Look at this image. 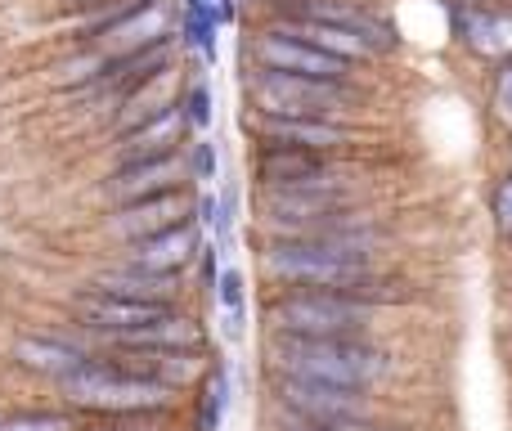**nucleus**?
I'll list each match as a JSON object with an SVG mask.
<instances>
[{
    "mask_svg": "<svg viewBox=\"0 0 512 431\" xmlns=\"http://www.w3.org/2000/svg\"><path fill=\"white\" fill-rule=\"evenodd\" d=\"M373 247V234H364L355 220H337L328 229H315L306 238H274L261 252L265 279L297 292H342L360 297L373 283V270L364 265Z\"/></svg>",
    "mask_w": 512,
    "mask_h": 431,
    "instance_id": "obj_1",
    "label": "nucleus"
},
{
    "mask_svg": "<svg viewBox=\"0 0 512 431\" xmlns=\"http://www.w3.org/2000/svg\"><path fill=\"white\" fill-rule=\"evenodd\" d=\"M270 360H274V378H301V382H324V387H351V391L373 387L387 373V355L364 342H351V337L274 333Z\"/></svg>",
    "mask_w": 512,
    "mask_h": 431,
    "instance_id": "obj_2",
    "label": "nucleus"
},
{
    "mask_svg": "<svg viewBox=\"0 0 512 431\" xmlns=\"http://www.w3.org/2000/svg\"><path fill=\"white\" fill-rule=\"evenodd\" d=\"M59 391L68 396L72 409L86 414H158L171 405V391L158 382L140 378V373L122 369L117 360H86L81 369H72L59 382Z\"/></svg>",
    "mask_w": 512,
    "mask_h": 431,
    "instance_id": "obj_3",
    "label": "nucleus"
},
{
    "mask_svg": "<svg viewBox=\"0 0 512 431\" xmlns=\"http://www.w3.org/2000/svg\"><path fill=\"white\" fill-rule=\"evenodd\" d=\"M270 319L283 337H351L369 328L373 306L360 297H342V292H283L270 301Z\"/></svg>",
    "mask_w": 512,
    "mask_h": 431,
    "instance_id": "obj_4",
    "label": "nucleus"
},
{
    "mask_svg": "<svg viewBox=\"0 0 512 431\" xmlns=\"http://www.w3.org/2000/svg\"><path fill=\"white\" fill-rule=\"evenodd\" d=\"M252 99L261 108V117H315V122H328L333 113L355 104V90L346 81H310L261 68L252 77Z\"/></svg>",
    "mask_w": 512,
    "mask_h": 431,
    "instance_id": "obj_5",
    "label": "nucleus"
},
{
    "mask_svg": "<svg viewBox=\"0 0 512 431\" xmlns=\"http://www.w3.org/2000/svg\"><path fill=\"white\" fill-rule=\"evenodd\" d=\"M274 396L301 423L319 427H346V423H369V400L364 391L351 387H324V382H301V378H274Z\"/></svg>",
    "mask_w": 512,
    "mask_h": 431,
    "instance_id": "obj_6",
    "label": "nucleus"
},
{
    "mask_svg": "<svg viewBox=\"0 0 512 431\" xmlns=\"http://www.w3.org/2000/svg\"><path fill=\"white\" fill-rule=\"evenodd\" d=\"M176 306H149V301H126V297H113V292H81L77 301H72V315L81 319V324L90 328V333H104L108 342H117V337L135 333V328H149L158 324L162 315H171Z\"/></svg>",
    "mask_w": 512,
    "mask_h": 431,
    "instance_id": "obj_7",
    "label": "nucleus"
},
{
    "mask_svg": "<svg viewBox=\"0 0 512 431\" xmlns=\"http://www.w3.org/2000/svg\"><path fill=\"white\" fill-rule=\"evenodd\" d=\"M162 41H167V5L162 0H140L95 32L99 59H126V54H140Z\"/></svg>",
    "mask_w": 512,
    "mask_h": 431,
    "instance_id": "obj_8",
    "label": "nucleus"
},
{
    "mask_svg": "<svg viewBox=\"0 0 512 431\" xmlns=\"http://www.w3.org/2000/svg\"><path fill=\"white\" fill-rule=\"evenodd\" d=\"M185 185V158L180 153H167V158H149V162H126L108 176V198L117 207L144 203V198H162L176 194Z\"/></svg>",
    "mask_w": 512,
    "mask_h": 431,
    "instance_id": "obj_9",
    "label": "nucleus"
},
{
    "mask_svg": "<svg viewBox=\"0 0 512 431\" xmlns=\"http://www.w3.org/2000/svg\"><path fill=\"white\" fill-rule=\"evenodd\" d=\"M256 59H261L265 72H288V77H310V81H346V72H351V63L328 59V54L310 50V45L292 41V36L274 32V27L256 41Z\"/></svg>",
    "mask_w": 512,
    "mask_h": 431,
    "instance_id": "obj_10",
    "label": "nucleus"
},
{
    "mask_svg": "<svg viewBox=\"0 0 512 431\" xmlns=\"http://www.w3.org/2000/svg\"><path fill=\"white\" fill-rule=\"evenodd\" d=\"M261 149H301V153H328L351 144V131L337 122H315V117H256L252 122Z\"/></svg>",
    "mask_w": 512,
    "mask_h": 431,
    "instance_id": "obj_11",
    "label": "nucleus"
},
{
    "mask_svg": "<svg viewBox=\"0 0 512 431\" xmlns=\"http://www.w3.org/2000/svg\"><path fill=\"white\" fill-rule=\"evenodd\" d=\"M198 252H203V229L194 220H185V225H171L162 234L131 243L126 247V265L149 270V274H180Z\"/></svg>",
    "mask_w": 512,
    "mask_h": 431,
    "instance_id": "obj_12",
    "label": "nucleus"
},
{
    "mask_svg": "<svg viewBox=\"0 0 512 431\" xmlns=\"http://www.w3.org/2000/svg\"><path fill=\"white\" fill-rule=\"evenodd\" d=\"M333 167L324 162V153H301V149H261L256 153V180L261 189H319L337 185Z\"/></svg>",
    "mask_w": 512,
    "mask_h": 431,
    "instance_id": "obj_13",
    "label": "nucleus"
},
{
    "mask_svg": "<svg viewBox=\"0 0 512 431\" xmlns=\"http://www.w3.org/2000/svg\"><path fill=\"white\" fill-rule=\"evenodd\" d=\"M185 113H180V104H167L162 113L144 117V122H135L131 131L122 135V144H117V158L126 162H149V158H167V153H180V140H185Z\"/></svg>",
    "mask_w": 512,
    "mask_h": 431,
    "instance_id": "obj_14",
    "label": "nucleus"
},
{
    "mask_svg": "<svg viewBox=\"0 0 512 431\" xmlns=\"http://www.w3.org/2000/svg\"><path fill=\"white\" fill-rule=\"evenodd\" d=\"M185 220H189V198H185V189H176V194L117 207L113 220H108V229H113L117 238H126V243H140V238H153L171 225H185Z\"/></svg>",
    "mask_w": 512,
    "mask_h": 431,
    "instance_id": "obj_15",
    "label": "nucleus"
},
{
    "mask_svg": "<svg viewBox=\"0 0 512 431\" xmlns=\"http://www.w3.org/2000/svg\"><path fill=\"white\" fill-rule=\"evenodd\" d=\"M297 18H315V23L342 27V32L360 36L369 50H391V45H396V27L382 23L378 14H369V9H360L355 0H301Z\"/></svg>",
    "mask_w": 512,
    "mask_h": 431,
    "instance_id": "obj_16",
    "label": "nucleus"
},
{
    "mask_svg": "<svg viewBox=\"0 0 512 431\" xmlns=\"http://www.w3.org/2000/svg\"><path fill=\"white\" fill-rule=\"evenodd\" d=\"M90 355L81 351V346L63 342V337H18L14 342V364L27 373H36V378H54L63 382L72 369H81Z\"/></svg>",
    "mask_w": 512,
    "mask_h": 431,
    "instance_id": "obj_17",
    "label": "nucleus"
},
{
    "mask_svg": "<svg viewBox=\"0 0 512 431\" xmlns=\"http://www.w3.org/2000/svg\"><path fill=\"white\" fill-rule=\"evenodd\" d=\"M99 292H113V297L126 301H149V306H176L180 297V274H149L135 270V265H117V270H104L95 279Z\"/></svg>",
    "mask_w": 512,
    "mask_h": 431,
    "instance_id": "obj_18",
    "label": "nucleus"
},
{
    "mask_svg": "<svg viewBox=\"0 0 512 431\" xmlns=\"http://www.w3.org/2000/svg\"><path fill=\"white\" fill-rule=\"evenodd\" d=\"M117 351H203V328L185 315H162L158 324L135 328V333L117 337Z\"/></svg>",
    "mask_w": 512,
    "mask_h": 431,
    "instance_id": "obj_19",
    "label": "nucleus"
},
{
    "mask_svg": "<svg viewBox=\"0 0 512 431\" xmlns=\"http://www.w3.org/2000/svg\"><path fill=\"white\" fill-rule=\"evenodd\" d=\"M274 32L292 36V41L310 45V50L328 54V59H342V63H355V59H369V45L360 41V36L342 32V27H328V23H315V18H283Z\"/></svg>",
    "mask_w": 512,
    "mask_h": 431,
    "instance_id": "obj_20",
    "label": "nucleus"
},
{
    "mask_svg": "<svg viewBox=\"0 0 512 431\" xmlns=\"http://www.w3.org/2000/svg\"><path fill=\"white\" fill-rule=\"evenodd\" d=\"M459 32L468 36V45L481 54L512 50V18L495 14V9H459Z\"/></svg>",
    "mask_w": 512,
    "mask_h": 431,
    "instance_id": "obj_21",
    "label": "nucleus"
},
{
    "mask_svg": "<svg viewBox=\"0 0 512 431\" xmlns=\"http://www.w3.org/2000/svg\"><path fill=\"white\" fill-rule=\"evenodd\" d=\"M225 409H230V378L225 369H212L198 387V431H221Z\"/></svg>",
    "mask_w": 512,
    "mask_h": 431,
    "instance_id": "obj_22",
    "label": "nucleus"
},
{
    "mask_svg": "<svg viewBox=\"0 0 512 431\" xmlns=\"http://www.w3.org/2000/svg\"><path fill=\"white\" fill-rule=\"evenodd\" d=\"M216 27H221V18H216L212 0H189L185 5V41L194 45V50H203L207 59H216Z\"/></svg>",
    "mask_w": 512,
    "mask_h": 431,
    "instance_id": "obj_23",
    "label": "nucleus"
},
{
    "mask_svg": "<svg viewBox=\"0 0 512 431\" xmlns=\"http://www.w3.org/2000/svg\"><path fill=\"white\" fill-rule=\"evenodd\" d=\"M216 301L225 310V337H243V274L234 265L216 270Z\"/></svg>",
    "mask_w": 512,
    "mask_h": 431,
    "instance_id": "obj_24",
    "label": "nucleus"
},
{
    "mask_svg": "<svg viewBox=\"0 0 512 431\" xmlns=\"http://www.w3.org/2000/svg\"><path fill=\"white\" fill-rule=\"evenodd\" d=\"M180 113H185V126H194V131H207L212 126V86L207 81H194V86L185 90V104H180Z\"/></svg>",
    "mask_w": 512,
    "mask_h": 431,
    "instance_id": "obj_25",
    "label": "nucleus"
},
{
    "mask_svg": "<svg viewBox=\"0 0 512 431\" xmlns=\"http://www.w3.org/2000/svg\"><path fill=\"white\" fill-rule=\"evenodd\" d=\"M234 207H239V194H234V189H221V198L212 203V220H207V229L216 234V247H230V238H234Z\"/></svg>",
    "mask_w": 512,
    "mask_h": 431,
    "instance_id": "obj_26",
    "label": "nucleus"
},
{
    "mask_svg": "<svg viewBox=\"0 0 512 431\" xmlns=\"http://www.w3.org/2000/svg\"><path fill=\"white\" fill-rule=\"evenodd\" d=\"M0 431H77V423H72L68 414H18L9 418V423H0Z\"/></svg>",
    "mask_w": 512,
    "mask_h": 431,
    "instance_id": "obj_27",
    "label": "nucleus"
},
{
    "mask_svg": "<svg viewBox=\"0 0 512 431\" xmlns=\"http://www.w3.org/2000/svg\"><path fill=\"white\" fill-rule=\"evenodd\" d=\"M189 167H194V176L203 180V185H212V180H216V144L212 140H198L194 144V162H189Z\"/></svg>",
    "mask_w": 512,
    "mask_h": 431,
    "instance_id": "obj_28",
    "label": "nucleus"
},
{
    "mask_svg": "<svg viewBox=\"0 0 512 431\" xmlns=\"http://www.w3.org/2000/svg\"><path fill=\"white\" fill-rule=\"evenodd\" d=\"M495 220H499V234L512 238V176L495 185Z\"/></svg>",
    "mask_w": 512,
    "mask_h": 431,
    "instance_id": "obj_29",
    "label": "nucleus"
},
{
    "mask_svg": "<svg viewBox=\"0 0 512 431\" xmlns=\"http://www.w3.org/2000/svg\"><path fill=\"white\" fill-rule=\"evenodd\" d=\"M495 113L512 126V59L504 63V72H499V81H495Z\"/></svg>",
    "mask_w": 512,
    "mask_h": 431,
    "instance_id": "obj_30",
    "label": "nucleus"
},
{
    "mask_svg": "<svg viewBox=\"0 0 512 431\" xmlns=\"http://www.w3.org/2000/svg\"><path fill=\"white\" fill-rule=\"evenodd\" d=\"M279 431H337V427H319V423H301V418H283Z\"/></svg>",
    "mask_w": 512,
    "mask_h": 431,
    "instance_id": "obj_31",
    "label": "nucleus"
}]
</instances>
